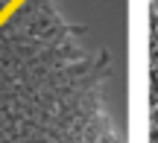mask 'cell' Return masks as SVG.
Segmentation results:
<instances>
[{"label":"cell","mask_w":158,"mask_h":143,"mask_svg":"<svg viewBox=\"0 0 158 143\" xmlns=\"http://www.w3.org/2000/svg\"><path fill=\"white\" fill-rule=\"evenodd\" d=\"M143 0H21L0 21V143H135Z\"/></svg>","instance_id":"1"}]
</instances>
